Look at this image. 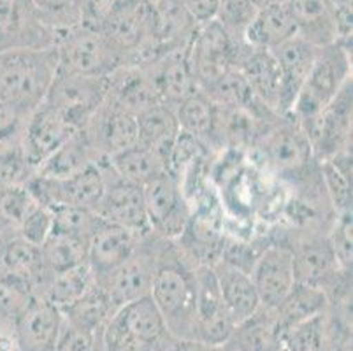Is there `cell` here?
Listing matches in <instances>:
<instances>
[{
	"label": "cell",
	"instance_id": "e575fe53",
	"mask_svg": "<svg viewBox=\"0 0 353 351\" xmlns=\"http://www.w3.org/2000/svg\"><path fill=\"white\" fill-rule=\"evenodd\" d=\"M320 163V174L336 214L352 212V148Z\"/></svg>",
	"mask_w": 353,
	"mask_h": 351
},
{
	"label": "cell",
	"instance_id": "e0dca14e",
	"mask_svg": "<svg viewBox=\"0 0 353 351\" xmlns=\"http://www.w3.org/2000/svg\"><path fill=\"white\" fill-rule=\"evenodd\" d=\"M234 321L230 320L221 299L213 267H197V295H195L194 341L204 344H223L232 336Z\"/></svg>",
	"mask_w": 353,
	"mask_h": 351
},
{
	"label": "cell",
	"instance_id": "603a6c76",
	"mask_svg": "<svg viewBox=\"0 0 353 351\" xmlns=\"http://www.w3.org/2000/svg\"><path fill=\"white\" fill-rule=\"evenodd\" d=\"M63 314L48 301L35 297L16 317V336L20 351H54Z\"/></svg>",
	"mask_w": 353,
	"mask_h": 351
},
{
	"label": "cell",
	"instance_id": "d4e9b609",
	"mask_svg": "<svg viewBox=\"0 0 353 351\" xmlns=\"http://www.w3.org/2000/svg\"><path fill=\"white\" fill-rule=\"evenodd\" d=\"M152 74L160 104L176 109L194 90H197L188 63V46L160 54L153 62L143 63Z\"/></svg>",
	"mask_w": 353,
	"mask_h": 351
},
{
	"label": "cell",
	"instance_id": "6da1fadb",
	"mask_svg": "<svg viewBox=\"0 0 353 351\" xmlns=\"http://www.w3.org/2000/svg\"><path fill=\"white\" fill-rule=\"evenodd\" d=\"M197 267L178 243L162 241L150 297L176 341H194Z\"/></svg>",
	"mask_w": 353,
	"mask_h": 351
},
{
	"label": "cell",
	"instance_id": "836d02e7",
	"mask_svg": "<svg viewBox=\"0 0 353 351\" xmlns=\"http://www.w3.org/2000/svg\"><path fill=\"white\" fill-rule=\"evenodd\" d=\"M117 311L118 309L114 308L109 295L94 281V285L78 301H74L63 309L62 314L63 320L76 327H81L90 332H101Z\"/></svg>",
	"mask_w": 353,
	"mask_h": 351
},
{
	"label": "cell",
	"instance_id": "7bdbcfd3",
	"mask_svg": "<svg viewBox=\"0 0 353 351\" xmlns=\"http://www.w3.org/2000/svg\"><path fill=\"white\" fill-rule=\"evenodd\" d=\"M32 112L0 106V153L2 151L21 150L25 127Z\"/></svg>",
	"mask_w": 353,
	"mask_h": 351
},
{
	"label": "cell",
	"instance_id": "4fadbf2b",
	"mask_svg": "<svg viewBox=\"0 0 353 351\" xmlns=\"http://www.w3.org/2000/svg\"><path fill=\"white\" fill-rule=\"evenodd\" d=\"M353 81H350L332 101L304 127L316 162L330 159L352 148Z\"/></svg>",
	"mask_w": 353,
	"mask_h": 351
},
{
	"label": "cell",
	"instance_id": "8d00e7d4",
	"mask_svg": "<svg viewBox=\"0 0 353 351\" xmlns=\"http://www.w3.org/2000/svg\"><path fill=\"white\" fill-rule=\"evenodd\" d=\"M95 278L88 263H83L74 269L63 270L59 274L51 276L50 281L44 286L41 299L53 304L54 308H59L60 311L72 304L74 301H78L90 286L94 285Z\"/></svg>",
	"mask_w": 353,
	"mask_h": 351
},
{
	"label": "cell",
	"instance_id": "9a60e30c",
	"mask_svg": "<svg viewBox=\"0 0 353 351\" xmlns=\"http://www.w3.org/2000/svg\"><path fill=\"white\" fill-rule=\"evenodd\" d=\"M297 35L316 48L352 43V21L343 18L334 0H285Z\"/></svg>",
	"mask_w": 353,
	"mask_h": 351
},
{
	"label": "cell",
	"instance_id": "8992f818",
	"mask_svg": "<svg viewBox=\"0 0 353 351\" xmlns=\"http://www.w3.org/2000/svg\"><path fill=\"white\" fill-rule=\"evenodd\" d=\"M54 51L59 58V70L78 76L109 77L125 66L123 53L88 19L60 32Z\"/></svg>",
	"mask_w": 353,
	"mask_h": 351
},
{
	"label": "cell",
	"instance_id": "816d5d0a",
	"mask_svg": "<svg viewBox=\"0 0 353 351\" xmlns=\"http://www.w3.org/2000/svg\"><path fill=\"white\" fill-rule=\"evenodd\" d=\"M167 351H194V341H174Z\"/></svg>",
	"mask_w": 353,
	"mask_h": 351
},
{
	"label": "cell",
	"instance_id": "9f6ffc18",
	"mask_svg": "<svg viewBox=\"0 0 353 351\" xmlns=\"http://www.w3.org/2000/svg\"><path fill=\"white\" fill-rule=\"evenodd\" d=\"M0 236H2V234H0Z\"/></svg>",
	"mask_w": 353,
	"mask_h": 351
},
{
	"label": "cell",
	"instance_id": "74e56055",
	"mask_svg": "<svg viewBox=\"0 0 353 351\" xmlns=\"http://www.w3.org/2000/svg\"><path fill=\"white\" fill-rule=\"evenodd\" d=\"M37 204L25 185L0 188V234H18L21 223Z\"/></svg>",
	"mask_w": 353,
	"mask_h": 351
},
{
	"label": "cell",
	"instance_id": "7a4b0ae2",
	"mask_svg": "<svg viewBox=\"0 0 353 351\" xmlns=\"http://www.w3.org/2000/svg\"><path fill=\"white\" fill-rule=\"evenodd\" d=\"M57 72L54 48L0 51V106L35 111L46 99Z\"/></svg>",
	"mask_w": 353,
	"mask_h": 351
},
{
	"label": "cell",
	"instance_id": "3957f363",
	"mask_svg": "<svg viewBox=\"0 0 353 351\" xmlns=\"http://www.w3.org/2000/svg\"><path fill=\"white\" fill-rule=\"evenodd\" d=\"M252 151L259 154L265 170L288 183L316 166L306 132L290 114H276L265 123Z\"/></svg>",
	"mask_w": 353,
	"mask_h": 351
},
{
	"label": "cell",
	"instance_id": "60d3db41",
	"mask_svg": "<svg viewBox=\"0 0 353 351\" xmlns=\"http://www.w3.org/2000/svg\"><path fill=\"white\" fill-rule=\"evenodd\" d=\"M327 313V311H325ZM325 313L294 325L281 334L285 351H323L325 350Z\"/></svg>",
	"mask_w": 353,
	"mask_h": 351
},
{
	"label": "cell",
	"instance_id": "484cf974",
	"mask_svg": "<svg viewBox=\"0 0 353 351\" xmlns=\"http://www.w3.org/2000/svg\"><path fill=\"white\" fill-rule=\"evenodd\" d=\"M108 99L136 116L160 104L146 66H121L114 70L108 77Z\"/></svg>",
	"mask_w": 353,
	"mask_h": 351
},
{
	"label": "cell",
	"instance_id": "2e32d148",
	"mask_svg": "<svg viewBox=\"0 0 353 351\" xmlns=\"http://www.w3.org/2000/svg\"><path fill=\"white\" fill-rule=\"evenodd\" d=\"M81 130L101 160L111 159L139 143L137 116L113 104L108 97Z\"/></svg>",
	"mask_w": 353,
	"mask_h": 351
},
{
	"label": "cell",
	"instance_id": "ffe728a7",
	"mask_svg": "<svg viewBox=\"0 0 353 351\" xmlns=\"http://www.w3.org/2000/svg\"><path fill=\"white\" fill-rule=\"evenodd\" d=\"M250 276L259 294L260 304L265 309L278 308L297 283L290 251L274 241L262 251Z\"/></svg>",
	"mask_w": 353,
	"mask_h": 351
},
{
	"label": "cell",
	"instance_id": "44dd1931",
	"mask_svg": "<svg viewBox=\"0 0 353 351\" xmlns=\"http://www.w3.org/2000/svg\"><path fill=\"white\" fill-rule=\"evenodd\" d=\"M234 69L243 74L260 104L276 114H281L280 70L271 51L255 50L243 43L237 48Z\"/></svg>",
	"mask_w": 353,
	"mask_h": 351
},
{
	"label": "cell",
	"instance_id": "7dc6e473",
	"mask_svg": "<svg viewBox=\"0 0 353 351\" xmlns=\"http://www.w3.org/2000/svg\"><path fill=\"white\" fill-rule=\"evenodd\" d=\"M179 4L187 9V12L197 21V25H201L214 19L220 0H179Z\"/></svg>",
	"mask_w": 353,
	"mask_h": 351
},
{
	"label": "cell",
	"instance_id": "d6a6232c",
	"mask_svg": "<svg viewBox=\"0 0 353 351\" xmlns=\"http://www.w3.org/2000/svg\"><path fill=\"white\" fill-rule=\"evenodd\" d=\"M101 162L85 132L79 128L69 141L62 144L50 159L37 169L35 174L48 176V178H67L86 167Z\"/></svg>",
	"mask_w": 353,
	"mask_h": 351
},
{
	"label": "cell",
	"instance_id": "c3c4849f",
	"mask_svg": "<svg viewBox=\"0 0 353 351\" xmlns=\"http://www.w3.org/2000/svg\"><path fill=\"white\" fill-rule=\"evenodd\" d=\"M0 351H20L16 336V318L0 313Z\"/></svg>",
	"mask_w": 353,
	"mask_h": 351
},
{
	"label": "cell",
	"instance_id": "bcb514c9",
	"mask_svg": "<svg viewBox=\"0 0 353 351\" xmlns=\"http://www.w3.org/2000/svg\"><path fill=\"white\" fill-rule=\"evenodd\" d=\"M99 332H90L63 320L54 351H94Z\"/></svg>",
	"mask_w": 353,
	"mask_h": 351
},
{
	"label": "cell",
	"instance_id": "d6986e66",
	"mask_svg": "<svg viewBox=\"0 0 353 351\" xmlns=\"http://www.w3.org/2000/svg\"><path fill=\"white\" fill-rule=\"evenodd\" d=\"M76 132L78 128L69 120H65L60 112L43 102L28 116L21 151L27 162L37 172V169Z\"/></svg>",
	"mask_w": 353,
	"mask_h": 351
},
{
	"label": "cell",
	"instance_id": "b9f144b4",
	"mask_svg": "<svg viewBox=\"0 0 353 351\" xmlns=\"http://www.w3.org/2000/svg\"><path fill=\"white\" fill-rule=\"evenodd\" d=\"M57 35L86 19L85 0H34Z\"/></svg>",
	"mask_w": 353,
	"mask_h": 351
},
{
	"label": "cell",
	"instance_id": "db71d44e",
	"mask_svg": "<svg viewBox=\"0 0 353 351\" xmlns=\"http://www.w3.org/2000/svg\"><path fill=\"white\" fill-rule=\"evenodd\" d=\"M94 351H105L104 343H102V330H101V332H99V336H97V343H95Z\"/></svg>",
	"mask_w": 353,
	"mask_h": 351
},
{
	"label": "cell",
	"instance_id": "277c9868",
	"mask_svg": "<svg viewBox=\"0 0 353 351\" xmlns=\"http://www.w3.org/2000/svg\"><path fill=\"white\" fill-rule=\"evenodd\" d=\"M350 81L352 43L339 41L320 48L288 114L304 128Z\"/></svg>",
	"mask_w": 353,
	"mask_h": 351
},
{
	"label": "cell",
	"instance_id": "5b68a950",
	"mask_svg": "<svg viewBox=\"0 0 353 351\" xmlns=\"http://www.w3.org/2000/svg\"><path fill=\"white\" fill-rule=\"evenodd\" d=\"M174 341L150 295L118 309L102 328L105 351H167Z\"/></svg>",
	"mask_w": 353,
	"mask_h": 351
},
{
	"label": "cell",
	"instance_id": "7c38bea8",
	"mask_svg": "<svg viewBox=\"0 0 353 351\" xmlns=\"http://www.w3.org/2000/svg\"><path fill=\"white\" fill-rule=\"evenodd\" d=\"M57 32L34 0H0V51L54 48Z\"/></svg>",
	"mask_w": 353,
	"mask_h": 351
},
{
	"label": "cell",
	"instance_id": "4316f807",
	"mask_svg": "<svg viewBox=\"0 0 353 351\" xmlns=\"http://www.w3.org/2000/svg\"><path fill=\"white\" fill-rule=\"evenodd\" d=\"M211 267H213L214 278H216L227 313L237 327L239 323L252 318L262 308L252 276L223 260H218Z\"/></svg>",
	"mask_w": 353,
	"mask_h": 351
},
{
	"label": "cell",
	"instance_id": "11a10c76",
	"mask_svg": "<svg viewBox=\"0 0 353 351\" xmlns=\"http://www.w3.org/2000/svg\"><path fill=\"white\" fill-rule=\"evenodd\" d=\"M144 4H153V2H157V0H143Z\"/></svg>",
	"mask_w": 353,
	"mask_h": 351
},
{
	"label": "cell",
	"instance_id": "30bf717a",
	"mask_svg": "<svg viewBox=\"0 0 353 351\" xmlns=\"http://www.w3.org/2000/svg\"><path fill=\"white\" fill-rule=\"evenodd\" d=\"M108 97V77H88L59 70L50 86L44 104L83 128L86 121L104 104Z\"/></svg>",
	"mask_w": 353,
	"mask_h": 351
},
{
	"label": "cell",
	"instance_id": "83f0119b",
	"mask_svg": "<svg viewBox=\"0 0 353 351\" xmlns=\"http://www.w3.org/2000/svg\"><path fill=\"white\" fill-rule=\"evenodd\" d=\"M137 128H139V144L162 157L169 169L172 150L181 134L174 109L169 106L155 104L137 114Z\"/></svg>",
	"mask_w": 353,
	"mask_h": 351
},
{
	"label": "cell",
	"instance_id": "f6af8a7d",
	"mask_svg": "<svg viewBox=\"0 0 353 351\" xmlns=\"http://www.w3.org/2000/svg\"><path fill=\"white\" fill-rule=\"evenodd\" d=\"M327 236H329L330 246H332L341 267L352 269V212L338 214Z\"/></svg>",
	"mask_w": 353,
	"mask_h": 351
},
{
	"label": "cell",
	"instance_id": "8fae6325",
	"mask_svg": "<svg viewBox=\"0 0 353 351\" xmlns=\"http://www.w3.org/2000/svg\"><path fill=\"white\" fill-rule=\"evenodd\" d=\"M150 232L167 241H178L192 218V204L171 172L144 186Z\"/></svg>",
	"mask_w": 353,
	"mask_h": 351
},
{
	"label": "cell",
	"instance_id": "ee69618b",
	"mask_svg": "<svg viewBox=\"0 0 353 351\" xmlns=\"http://www.w3.org/2000/svg\"><path fill=\"white\" fill-rule=\"evenodd\" d=\"M51 232H53V211H51V208H46V205L37 202L23 220L18 234L25 241L39 248L50 237Z\"/></svg>",
	"mask_w": 353,
	"mask_h": 351
},
{
	"label": "cell",
	"instance_id": "f907efd6",
	"mask_svg": "<svg viewBox=\"0 0 353 351\" xmlns=\"http://www.w3.org/2000/svg\"><path fill=\"white\" fill-rule=\"evenodd\" d=\"M194 351H234V348L229 341L223 344H204L194 341Z\"/></svg>",
	"mask_w": 353,
	"mask_h": 351
},
{
	"label": "cell",
	"instance_id": "5bb4252c",
	"mask_svg": "<svg viewBox=\"0 0 353 351\" xmlns=\"http://www.w3.org/2000/svg\"><path fill=\"white\" fill-rule=\"evenodd\" d=\"M241 44L234 43L214 19L199 25L188 44V63L197 88L206 86L225 70L234 69Z\"/></svg>",
	"mask_w": 353,
	"mask_h": 351
},
{
	"label": "cell",
	"instance_id": "d590c367",
	"mask_svg": "<svg viewBox=\"0 0 353 351\" xmlns=\"http://www.w3.org/2000/svg\"><path fill=\"white\" fill-rule=\"evenodd\" d=\"M41 260L48 276H54L63 270L74 269L86 262L88 243L78 237L67 236L62 232H51L50 237L39 246Z\"/></svg>",
	"mask_w": 353,
	"mask_h": 351
},
{
	"label": "cell",
	"instance_id": "ab89813d",
	"mask_svg": "<svg viewBox=\"0 0 353 351\" xmlns=\"http://www.w3.org/2000/svg\"><path fill=\"white\" fill-rule=\"evenodd\" d=\"M259 8L252 0H220L214 21L229 34L234 43H245L246 30L255 19Z\"/></svg>",
	"mask_w": 353,
	"mask_h": 351
},
{
	"label": "cell",
	"instance_id": "681fc988",
	"mask_svg": "<svg viewBox=\"0 0 353 351\" xmlns=\"http://www.w3.org/2000/svg\"><path fill=\"white\" fill-rule=\"evenodd\" d=\"M117 0H85V11L88 21H97Z\"/></svg>",
	"mask_w": 353,
	"mask_h": 351
},
{
	"label": "cell",
	"instance_id": "f5cc1de1",
	"mask_svg": "<svg viewBox=\"0 0 353 351\" xmlns=\"http://www.w3.org/2000/svg\"><path fill=\"white\" fill-rule=\"evenodd\" d=\"M253 4L256 6V8H268V6H274V4H283L285 0H252Z\"/></svg>",
	"mask_w": 353,
	"mask_h": 351
},
{
	"label": "cell",
	"instance_id": "f1b7e54d",
	"mask_svg": "<svg viewBox=\"0 0 353 351\" xmlns=\"http://www.w3.org/2000/svg\"><path fill=\"white\" fill-rule=\"evenodd\" d=\"M295 35H297V30H295L294 19L283 2V4L259 9L255 19L246 30L245 44L255 50L272 51Z\"/></svg>",
	"mask_w": 353,
	"mask_h": 351
},
{
	"label": "cell",
	"instance_id": "f546056e",
	"mask_svg": "<svg viewBox=\"0 0 353 351\" xmlns=\"http://www.w3.org/2000/svg\"><path fill=\"white\" fill-rule=\"evenodd\" d=\"M327 308H329V302L322 290L316 286L304 285V283H295L294 288L281 301V304L272 309V314H274L276 327L280 334H283L294 325H299L303 321L323 314Z\"/></svg>",
	"mask_w": 353,
	"mask_h": 351
},
{
	"label": "cell",
	"instance_id": "52a82bcc",
	"mask_svg": "<svg viewBox=\"0 0 353 351\" xmlns=\"http://www.w3.org/2000/svg\"><path fill=\"white\" fill-rule=\"evenodd\" d=\"M269 236L271 241L288 248L297 283L316 286L325 294L343 274L352 272L338 262L329 236L323 232H295L276 223L269 228Z\"/></svg>",
	"mask_w": 353,
	"mask_h": 351
},
{
	"label": "cell",
	"instance_id": "1f68e13d",
	"mask_svg": "<svg viewBox=\"0 0 353 351\" xmlns=\"http://www.w3.org/2000/svg\"><path fill=\"white\" fill-rule=\"evenodd\" d=\"M181 134L190 135L211 150L214 123H216V104L202 90H194L174 109ZM213 151V150H211Z\"/></svg>",
	"mask_w": 353,
	"mask_h": 351
},
{
	"label": "cell",
	"instance_id": "4dcf8cb0",
	"mask_svg": "<svg viewBox=\"0 0 353 351\" xmlns=\"http://www.w3.org/2000/svg\"><path fill=\"white\" fill-rule=\"evenodd\" d=\"M108 160L109 166L113 167V170L121 179L141 186V188L155 181L162 174L169 172L167 163L163 162L162 157H159L155 151L139 143L134 144L132 148H127L125 151L114 154Z\"/></svg>",
	"mask_w": 353,
	"mask_h": 351
},
{
	"label": "cell",
	"instance_id": "ba28073f",
	"mask_svg": "<svg viewBox=\"0 0 353 351\" xmlns=\"http://www.w3.org/2000/svg\"><path fill=\"white\" fill-rule=\"evenodd\" d=\"M32 197L46 208L74 205L97 212L105 190L104 160L67 178H48L34 174L27 181Z\"/></svg>",
	"mask_w": 353,
	"mask_h": 351
},
{
	"label": "cell",
	"instance_id": "7402d4cb",
	"mask_svg": "<svg viewBox=\"0 0 353 351\" xmlns=\"http://www.w3.org/2000/svg\"><path fill=\"white\" fill-rule=\"evenodd\" d=\"M143 237L144 234L139 232L102 220L90 239L88 257H86L94 278H101L123 263L139 248Z\"/></svg>",
	"mask_w": 353,
	"mask_h": 351
},
{
	"label": "cell",
	"instance_id": "9c48e42d",
	"mask_svg": "<svg viewBox=\"0 0 353 351\" xmlns=\"http://www.w3.org/2000/svg\"><path fill=\"white\" fill-rule=\"evenodd\" d=\"M162 241V237L148 232L144 234L139 248L123 263L109 270L108 274L95 278V283L109 295L114 308L120 309L137 299L150 295Z\"/></svg>",
	"mask_w": 353,
	"mask_h": 351
},
{
	"label": "cell",
	"instance_id": "cb8c5ba5",
	"mask_svg": "<svg viewBox=\"0 0 353 351\" xmlns=\"http://www.w3.org/2000/svg\"><path fill=\"white\" fill-rule=\"evenodd\" d=\"M319 50L320 48L313 46L303 37L295 35V37L288 39L287 43L271 51L278 70H280L281 114L290 112L295 99H297L304 81H306L307 74H310Z\"/></svg>",
	"mask_w": 353,
	"mask_h": 351
},
{
	"label": "cell",
	"instance_id": "f35d334b",
	"mask_svg": "<svg viewBox=\"0 0 353 351\" xmlns=\"http://www.w3.org/2000/svg\"><path fill=\"white\" fill-rule=\"evenodd\" d=\"M53 211V230L62 232L67 236L78 237V239L90 243L94 232L101 225L102 218L95 211L85 208H74V205H57L51 208Z\"/></svg>",
	"mask_w": 353,
	"mask_h": 351
},
{
	"label": "cell",
	"instance_id": "ac0fdd59",
	"mask_svg": "<svg viewBox=\"0 0 353 351\" xmlns=\"http://www.w3.org/2000/svg\"><path fill=\"white\" fill-rule=\"evenodd\" d=\"M104 172L105 190L97 209L99 217L108 223L120 225L139 234L150 232L144 190L121 179L109 166L108 159L104 160Z\"/></svg>",
	"mask_w": 353,
	"mask_h": 351
}]
</instances>
